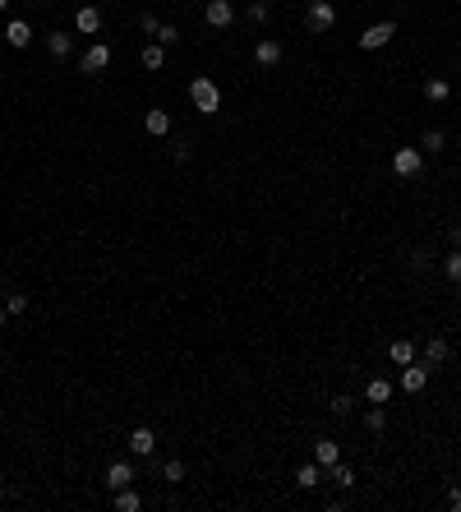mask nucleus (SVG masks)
<instances>
[{"label":"nucleus","mask_w":461,"mask_h":512,"mask_svg":"<svg viewBox=\"0 0 461 512\" xmlns=\"http://www.w3.org/2000/svg\"><path fill=\"white\" fill-rule=\"evenodd\" d=\"M429 263H434V258H429V254H425V249H420V254H415V258H411V268H415V272H429Z\"/></svg>","instance_id":"32"},{"label":"nucleus","mask_w":461,"mask_h":512,"mask_svg":"<svg viewBox=\"0 0 461 512\" xmlns=\"http://www.w3.org/2000/svg\"><path fill=\"white\" fill-rule=\"evenodd\" d=\"M305 23H309V33H328L332 23H337V10H332V0H314L305 10Z\"/></svg>","instance_id":"4"},{"label":"nucleus","mask_w":461,"mask_h":512,"mask_svg":"<svg viewBox=\"0 0 461 512\" xmlns=\"http://www.w3.org/2000/svg\"><path fill=\"white\" fill-rule=\"evenodd\" d=\"M189 102H194L198 116H217L221 111V88L212 78H194V83H189Z\"/></svg>","instance_id":"1"},{"label":"nucleus","mask_w":461,"mask_h":512,"mask_svg":"<svg viewBox=\"0 0 461 512\" xmlns=\"http://www.w3.org/2000/svg\"><path fill=\"white\" fill-rule=\"evenodd\" d=\"M46 51H51V60H69L74 37H69V33H51V37H46Z\"/></svg>","instance_id":"14"},{"label":"nucleus","mask_w":461,"mask_h":512,"mask_svg":"<svg viewBox=\"0 0 461 512\" xmlns=\"http://www.w3.org/2000/svg\"><path fill=\"white\" fill-rule=\"evenodd\" d=\"M74 28H78L83 37H92V33L102 28V10H92V5H78V10H74Z\"/></svg>","instance_id":"10"},{"label":"nucleus","mask_w":461,"mask_h":512,"mask_svg":"<svg viewBox=\"0 0 461 512\" xmlns=\"http://www.w3.org/2000/svg\"><path fill=\"white\" fill-rule=\"evenodd\" d=\"M364 429H369V434H383V429H387V411H383V406L364 411Z\"/></svg>","instance_id":"25"},{"label":"nucleus","mask_w":461,"mask_h":512,"mask_svg":"<svg viewBox=\"0 0 461 512\" xmlns=\"http://www.w3.org/2000/svg\"><path fill=\"white\" fill-rule=\"evenodd\" d=\"M425 383H429V365H401V388L406 392H425Z\"/></svg>","instance_id":"9"},{"label":"nucleus","mask_w":461,"mask_h":512,"mask_svg":"<svg viewBox=\"0 0 461 512\" xmlns=\"http://www.w3.org/2000/svg\"><path fill=\"white\" fill-rule=\"evenodd\" d=\"M249 19H254V23L268 19V0H249Z\"/></svg>","instance_id":"31"},{"label":"nucleus","mask_w":461,"mask_h":512,"mask_svg":"<svg viewBox=\"0 0 461 512\" xmlns=\"http://www.w3.org/2000/svg\"><path fill=\"white\" fill-rule=\"evenodd\" d=\"M0 328H5V310H0Z\"/></svg>","instance_id":"38"},{"label":"nucleus","mask_w":461,"mask_h":512,"mask_svg":"<svg viewBox=\"0 0 461 512\" xmlns=\"http://www.w3.org/2000/svg\"><path fill=\"white\" fill-rule=\"evenodd\" d=\"M0 300H5V286H0Z\"/></svg>","instance_id":"39"},{"label":"nucleus","mask_w":461,"mask_h":512,"mask_svg":"<svg viewBox=\"0 0 461 512\" xmlns=\"http://www.w3.org/2000/svg\"><path fill=\"white\" fill-rule=\"evenodd\" d=\"M254 60L263 69H273V65H282V42H273V37H263V42L254 46Z\"/></svg>","instance_id":"11"},{"label":"nucleus","mask_w":461,"mask_h":512,"mask_svg":"<svg viewBox=\"0 0 461 512\" xmlns=\"http://www.w3.org/2000/svg\"><path fill=\"white\" fill-rule=\"evenodd\" d=\"M314 462H319V466H337V462H341V443L319 438V443H314Z\"/></svg>","instance_id":"13"},{"label":"nucleus","mask_w":461,"mask_h":512,"mask_svg":"<svg viewBox=\"0 0 461 512\" xmlns=\"http://www.w3.org/2000/svg\"><path fill=\"white\" fill-rule=\"evenodd\" d=\"M78 65H83V74H102V69L111 65V46L106 42H92L88 51H83V60H78Z\"/></svg>","instance_id":"5"},{"label":"nucleus","mask_w":461,"mask_h":512,"mask_svg":"<svg viewBox=\"0 0 461 512\" xmlns=\"http://www.w3.org/2000/svg\"><path fill=\"white\" fill-rule=\"evenodd\" d=\"M143 130L153 134V139H166V134H171V116L166 111H148L143 116Z\"/></svg>","instance_id":"15"},{"label":"nucleus","mask_w":461,"mask_h":512,"mask_svg":"<svg viewBox=\"0 0 461 512\" xmlns=\"http://www.w3.org/2000/svg\"><path fill=\"white\" fill-rule=\"evenodd\" d=\"M328 480L337 485V490H351V485H355V471L346 466V462H337V466H328Z\"/></svg>","instance_id":"22"},{"label":"nucleus","mask_w":461,"mask_h":512,"mask_svg":"<svg viewBox=\"0 0 461 512\" xmlns=\"http://www.w3.org/2000/svg\"><path fill=\"white\" fill-rule=\"evenodd\" d=\"M387 356H392V365H411V360H415V342H406V337H401V342L387 346Z\"/></svg>","instance_id":"20"},{"label":"nucleus","mask_w":461,"mask_h":512,"mask_svg":"<svg viewBox=\"0 0 461 512\" xmlns=\"http://www.w3.org/2000/svg\"><path fill=\"white\" fill-rule=\"evenodd\" d=\"M448 356H452V346L443 342V337H434V342L425 346V365H448Z\"/></svg>","instance_id":"18"},{"label":"nucleus","mask_w":461,"mask_h":512,"mask_svg":"<svg viewBox=\"0 0 461 512\" xmlns=\"http://www.w3.org/2000/svg\"><path fill=\"white\" fill-rule=\"evenodd\" d=\"M203 19H208V28H230L235 10H230V0H208L203 5Z\"/></svg>","instance_id":"7"},{"label":"nucleus","mask_w":461,"mask_h":512,"mask_svg":"<svg viewBox=\"0 0 461 512\" xmlns=\"http://www.w3.org/2000/svg\"><path fill=\"white\" fill-rule=\"evenodd\" d=\"M443 272H448V282H457V286H461V249H452V254L443 258Z\"/></svg>","instance_id":"26"},{"label":"nucleus","mask_w":461,"mask_h":512,"mask_svg":"<svg viewBox=\"0 0 461 512\" xmlns=\"http://www.w3.org/2000/svg\"><path fill=\"white\" fill-rule=\"evenodd\" d=\"M157 42H162V46H176L180 42V28H176V23H157Z\"/></svg>","instance_id":"27"},{"label":"nucleus","mask_w":461,"mask_h":512,"mask_svg":"<svg viewBox=\"0 0 461 512\" xmlns=\"http://www.w3.org/2000/svg\"><path fill=\"white\" fill-rule=\"evenodd\" d=\"M5 42H10L14 51H23V46L33 42V28H28L23 19H10V28H5Z\"/></svg>","instance_id":"12"},{"label":"nucleus","mask_w":461,"mask_h":512,"mask_svg":"<svg viewBox=\"0 0 461 512\" xmlns=\"http://www.w3.org/2000/svg\"><path fill=\"white\" fill-rule=\"evenodd\" d=\"M162 480H166V485H180V480H185V462H176V457H171V462L162 466Z\"/></svg>","instance_id":"28"},{"label":"nucleus","mask_w":461,"mask_h":512,"mask_svg":"<svg viewBox=\"0 0 461 512\" xmlns=\"http://www.w3.org/2000/svg\"><path fill=\"white\" fill-rule=\"evenodd\" d=\"M5 314H10V319L28 314V296H5Z\"/></svg>","instance_id":"29"},{"label":"nucleus","mask_w":461,"mask_h":512,"mask_svg":"<svg viewBox=\"0 0 461 512\" xmlns=\"http://www.w3.org/2000/svg\"><path fill=\"white\" fill-rule=\"evenodd\" d=\"M139 508H143V499L130 490V485H125V490H116V512H139Z\"/></svg>","instance_id":"23"},{"label":"nucleus","mask_w":461,"mask_h":512,"mask_svg":"<svg viewBox=\"0 0 461 512\" xmlns=\"http://www.w3.org/2000/svg\"><path fill=\"white\" fill-rule=\"evenodd\" d=\"M425 97L429 102H448L452 97V83H448V78H425Z\"/></svg>","instance_id":"21"},{"label":"nucleus","mask_w":461,"mask_h":512,"mask_svg":"<svg viewBox=\"0 0 461 512\" xmlns=\"http://www.w3.org/2000/svg\"><path fill=\"white\" fill-rule=\"evenodd\" d=\"M355 411V401L346 397V392H341V397H332V415H351Z\"/></svg>","instance_id":"30"},{"label":"nucleus","mask_w":461,"mask_h":512,"mask_svg":"<svg viewBox=\"0 0 461 512\" xmlns=\"http://www.w3.org/2000/svg\"><path fill=\"white\" fill-rule=\"evenodd\" d=\"M296 485H300V490H314V485H323V466H319V462H305V466L296 471Z\"/></svg>","instance_id":"16"},{"label":"nucleus","mask_w":461,"mask_h":512,"mask_svg":"<svg viewBox=\"0 0 461 512\" xmlns=\"http://www.w3.org/2000/svg\"><path fill=\"white\" fill-rule=\"evenodd\" d=\"M134 476H139V471H134V462H111V466H106V490L111 494L125 490V485H134Z\"/></svg>","instance_id":"6"},{"label":"nucleus","mask_w":461,"mask_h":512,"mask_svg":"<svg viewBox=\"0 0 461 512\" xmlns=\"http://www.w3.org/2000/svg\"><path fill=\"white\" fill-rule=\"evenodd\" d=\"M33 5H37V0H33Z\"/></svg>","instance_id":"40"},{"label":"nucleus","mask_w":461,"mask_h":512,"mask_svg":"<svg viewBox=\"0 0 461 512\" xmlns=\"http://www.w3.org/2000/svg\"><path fill=\"white\" fill-rule=\"evenodd\" d=\"M452 249H461V226H452Z\"/></svg>","instance_id":"35"},{"label":"nucleus","mask_w":461,"mask_h":512,"mask_svg":"<svg viewBox=\"0 0 461 512\" xmlns=\"http://www.w3.org/2000/svg\"><path fill=\"white\" fill-rule=\"evenodd\" d=\"M397 37V23L392 19H383V23H369L360 33V51H378V46H387Z\"/></svg>","instance_id":"3"},{"label":"nucleus","mask_w":461,"mask_h":512,"mask_svg":"<svg viewBox=\"0 0 461 512\" xmlns=\"http://www.w3.org/2000/svg\"><path fill=\"white\" fill-rule=\"evenodd\" d=\"M448 148V134L443 130H425V139H420V153H443Z\"/></svg>","instance_id":"24"},{"label":"nucleus","mask_w":461,"mask_h":512,"mask_svg":"<svg viewBox=\"0 0 461 512\" xmlns=\"http://www.w3.org/2000/svg\"><path fill=\"white\" fill-rule=\"evenodd\" d=\"M392 171L401 180H415L420 171H425V153H420V148H397L392 153Z\"/></svg>","instance_id":"2"},{"label":"nucleus","mask_w":461,"mask_h":512,"mask_svg":"<svg viewBox=\"0 0 461 512\" xmlns=\"http://www.w3.org/2000/svg\"><path fill=\"white\" fill-rule=\"evenodd\" d=\"M5 499H10V490H5V480H0V503H5Z\"/></svg>","instance_id":"36"},{"label":"nucleus","mask_w":461,"mask_h":512,"mask_svg":"<svg viewBox=\"0 0 461 512\" xmlns=\"http://www.w3.org/2000/svg\"><path fill=\"white\" fill-rule=\"evenodd\" d=\"M0 10H10V0H0Z\"/></svg>","instance_id":"37"},{"label":"nucleus","mask_w":461,"mask_h":512,"mask_svg":"<svg viewBox=\"0 0 461 512\" xmlns=\"http://www.w3.org/2000/svg\"><path fill=\"white\" fill-rule=\"evenodd\" d=\"M448 508H457V512H461V490H448Z\"/></svg>","instance_id":"34"},{"label":"nucleus","mask_w":461,"mask_h":512,"mask_svg":"<svg viewBox=\"0 0 461 512\" xmlns=\"http://www.w3.org/2000/svg\"><path fill=\"white\" fill-rule=\"evenodd\" d=\"M387 397H392V383H387V379H369V388H364V401H369V406H383Z\"/></svg>","instance_id":"17"},{"label":"nucleus","mask_w":461,"mask_h":512,"mask_svg":"<svg viewBox=\"0 0 461 512\" xmlns=\"http://www.w3.org/2000/svg\"><path fill=\"white\" fill-rule=\"evenodd\" d=\"M139 60H143V69H162V65H166V46H162V42H148Z\"/></svg>","instance_id":"19"},{"label":"nucleus","mask_w":461,"mask_h":512,"mask_svg":"<svg viewBox=\"0 0 461 512\" xmlns=\"http://www.w3.org/2000/svg\"><path fill=\"white\" fill-rule=\"evenodd\" d=\"M130 452H134V457H153V452H157V434L148 429V424H139V429L130 434Z\"/></svg>","instance_id":"8"},{"label":"nucleus","mask_w":461,"mask_h":512,"mask_svg":"<svg viewBox=\"0 0 461 512\" xmlns=\"http://www.w3.org/2000/svg\"><path fill=\"white\" fill-rule=\"evenodd\" d=\"M139 28L143 33H157V14H139Z\"/></svg>","instance_id":"33"}]
</instances>
